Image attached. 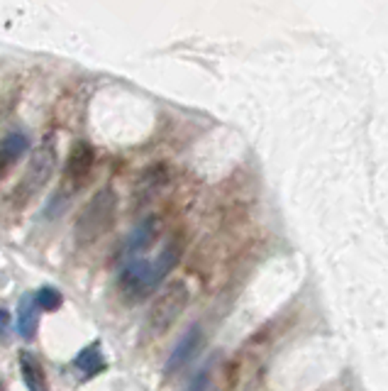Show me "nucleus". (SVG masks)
<instances>
[{
  "instance_id": "9",
  "label": "nucleus",
  "mask_w": 388,
  "mask_h": 391,
  "mask_svg": "<svg viewBox=\"0 0 388 391\" xmlns=\"http://www.w3.org/2000/svg\"><path fill=\"white\" fill-rule=\"evenodd\" d=\"M29 150V137L22 132H13V135L0 140V179L13 169L20 162V157Z\"/></svg>"
},
{
  "instance_id": "12",
  "label": "nucleus",
  "mask_w": 388,
  "mask_h": 391,
  "mask_svg": "<svg viewBox=\"0 0 388 391\" xmlns=\"http://www.w3.org/2000/svg\"><path fill=\"white\" fill-rule=\"evenodd\" d=\"M34 301H37L39 311H47V313H52V311L62 308L64 296L59 294V289H54V286H42V289L34 294Z\"/></svg>"
},
{
  "instance_id": "10",
  "label": "nucleus",
  "mask_w": 388,
  "mask_h": 391,
  "mask_svg": "<svg viewBox=\"0 0 388 391\" xmlns=\"http://www.w3.org/2000/svg\"><path fill=\"white\" fill-rule=\"evenodd\" d=\"M39 330V306L34 294H24L17 304V333L22 340H34Z\"/></svg>"
},
{
  "instance_id": "11",
  "label": "nucleus",
  "mask_w": 388,
  "mask_h": 391,
  "mask_svg": "<svg viewBox=\"0 0 388 391\" xmlns=\"http://www.w3.org/2000/svg\"><path fill=\"white\" fill-rule=\"evenodd\" d=\"M157 227H159L157 218H147L144 222H139V225L134 227L132 235H129L127 257H134V255H139V252L147 250V247L157 240Z\"/></svg>"
},
{
  "instance_id": "13",
  "label": "nucleus",
  "mask_w": 388,
  "mask_h": 391,
  "mask_svg": "<svg viewBox=\"0 0 388 391\" xmlns=\"http://www.w3.org/2000/svg\"><path fill=\"white\" fill-rule=\"evenodd\" d=\"M206 389H208V369H203V372H198L196 377L191 379L186 391H206Z\"/></svg>"
},
{
  "instance_id": "6",
  "label": "nucleus",
  "mask_w": 388,
  "mask_h": 391,
  "mask_svg": "<svg viewBox=\"0 0 388 391\" xmlns=\"http://www.w3.org/2000/svg\"><path fill=\"white\" fill-rule=\"evenodd\" d=\"M71 364H73V369H76L81 379H93V377H98L101 372H106L108 362H106V357H103L101 343L96 340V343L86 345V348L73 357Z\"/></svg>"
},
{
  "instance_id": "2",
  "label": "nucleus",
  "mask_w": 388,
  "mask_h": 391,
  "mask_svg": "<svg viewBox=\"0 0 388 391\" xmlns=\"http://www.w3.org/2000/svg\"><path fill=\"white\" fill-rule=\"evenodd\" d=\"M188 299H191V291H188L186 281H171V284L164 286L147 313V323H144L147 333L154 335V338L168 333L171 325L178 320V315L183 313V308L188 306Z\"/></svg>"
},
{
  "instance_id": "4",
  "label": "nucleus",
  "mask_w": 388,
  "mask_h": 391,
  "mask_svg": "<svg viewBox=\"0 0 388 391\" xmlns=\"http://www.w3.org/2000/svg\"><path fill=\"white\" fill-rule=\"evenodd\" d=\"M113 218H115V196L110 189L98 191L96 196L88 201L86 211L81 213L76 222V235L81 242H93L113 225Z\"/></svg>"
},
{
  "instance_id": "7",
  "label": "nucleus",
  "mask_w": 388,
  "mask_h": 391,
  "mask_svg": "<svg viewBox=\"0 0 388 391\" xmlns=\"http://www.w3.org/2000/svg\"><path fill=\"white\" fill-rule=\"evenodd\" d=\"M20 364V374H22V382L27 391H47V372H44L42 362H39L37 355H32L29 350H22L17 357Z\"/></svg>"
},
{
  "instance_id": "5",
  "label": "nucleus",
  "mask_w": 388,
  "mask_h": 391,
  "mask_svg": "<svg viewBox=\"0 0 388 391\" xmlns=\"http://www.w3.org/2000/svg\"><path fill=\"white\" fill-rule=\"evenodd\" d=\"M93 162H96V152L88 142H76L71 147L66 157V179L73 181V184H83L86 176L91 174L93 169Z\"/></svg>"
},
{
  "instance_id": "1",
  "label": "nucleus",
  "mask_w": 388,
  "mask_h": 391,
  "mask_svg": "<svg viewBox=\"0 0 388 391\" xmlns=\"http://www.w3.org/2000/svg\"><path fill=\"white\" fill-rule=\"evenodd\" d=\"M178 257H181V245L168 242L157 260H129L125 269L120 271V276H117L122 299L134 304V301H142L144 296H149L161 284L164 276L176 266Z\"/></svg>"
},
{
  "instance_id": "8",
  "label": "nucleus",
  "mask_w": 388,
  "mask_h": 391,
  "mask_svg": "<svg viewBox=\"0 0 388 391\" xmlns=\"http://www.w3.org/2000/svg\"><path fill=\"white\" fill-rule=\"evenodd\" d=\"M201 340H203L201 325H193V328L188 330V333L183 335L181 340H178L176 348H173L171 357H168V362H166V374L178 372V369H181L183 364H186L188 360L196 355V350H198V345H201Z\"/></svg>"
},
{
  "instance_id": "15",
  "label": "nucleus",
  "mask_w": 388,
  "mask_h": 391,
  "mask_svg": "<svg viewBox=\"0 0 388 391\" xmlns=\"http://www.w3.org/2000/svg\"><path fill=\"white\" fill-rule=\"evenodd\" d=\"M0 391H5V387H3V384H0Z\"/></svg>"
},
{
  "instance_id": "3",
  "label": "nucleus",
  "mask_w": 388,
  "mask_h": 391,
  "mask_svg": "<svg viewBox=\"0 0 388 391\" xmlns=\"http://www.w3.org/2000/svg\"><path fill=\"white\" fill-rule=\"evenodd\" d=\"M54 166H57V150H54V142L49 140L47 145H42L32 155L27 171H24V176L17 181V186H15L13 194H10V201L17 208L27 206V203L49 184V179H52V174H54Z\"/></svg>"
},
{
  "instance_id": "14",
  "label": "nucleus",
  "mask_w": 388,
  "mask_h": 391,
  "mask_svg": "<svg viewBox=\"0 0 388 391\" xmlns=\"http://www.w3.org/2000/svg\"><path fill=\"white\" fill-rule=\"evenodd\" d=\"M8 333H10V313L5 308H0V343L8 340Z\"/></svg>"
}]
</instances>
